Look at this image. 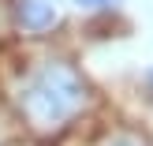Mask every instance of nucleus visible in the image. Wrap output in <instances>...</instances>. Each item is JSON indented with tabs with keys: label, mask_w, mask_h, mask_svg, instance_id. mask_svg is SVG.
Here are the masks:
<instances>
[{
	"label": "nucleus",
	"mask_w": 153,
	"mask_h": 146,
	"mask_svg": "<svg viewBox=\"0 0 153 146\" xmlns=\"http://www.w3.org/2000/svg\"><path fill=\"white\" fill-rule=\"evenodd\" d=\"M79 7H112V4H120V0H75Z\"/></svg>",
	"instance_id": "obj_4"
},
{
	"label": "nucleus",
	"mask_w": 153,
	"mask_h": 146,
	"mask_svg": "<svg viewBox=\"0 0 153 146\" xmlns=\"http://www.w3.org/2000/svg\"><path fill=\"white\" fill-rule=\"evenodd\" d=\"M108 146H146V142H142L138 135H127V131H123V135H112Z\"/></svg>",
	"instance_id": "obj_3"
},
{
	"label": "nucleus",
	"mask_w": 153,
	"mask_h": 146,
	"mask_svg": "<svg viewBox=\"0 0 153 146\" xmlns=\"http://www.w3.org/2000/svg\"><path fill=\"white\" fill-rule=\"evenodd\" d=\"M19 101H22V112H26L30 124L49 131V127H60L64 120H71L86 105V86H82V79L75 75L71 64L52 60L26 82Z\"/></svg>",
	"instance_id": "obj_1"
},
{
	"label": "nucleus",
	"mask_w": 153,
	"mask_h": 146,
	"mask_svg": "<svg viewBox=\"0 0 153 146\" xmlns=\"http://www.w3.org/2000/svg\"><path fill=\"white\" fill-rule=\"evenodd\" d=\"M149 79H153V71H149Z\"/></svg>",
	"instance_id": "obj_5"
},
{
	"label": "nucleus",
	"mask_w": 153,
	"mask_h": 146,
	"mask_svg": "<svg viewBox=\"0 0 153 146\" xmlns=\"http://www.w3.org/2000/svg\"><path fill=\"white\" fill-rule=\"evenodd\" d=\"M19 22L26 30H49L56 22V7L49 0H22L19 4Z\"/></svg>",
	"instance_id": "obj_2"
}]
</instances>
